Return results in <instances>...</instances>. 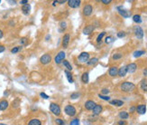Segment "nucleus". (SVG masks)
<instances>
[{"instance_id": "1", "label": "nucleus", "mask_w": 147, "mask_h": 125, "mask_svg": "<svg viewBox=\"0 0 147 125\" xmlns=\"http://www.w3.org/2000/svg\"><path fill=\"white\" fill-rule=\"evenodd\" d=\"M135 89V84L133 83H131V82H124L120 85V90L123 92H126V93L132 92Z\"/></svg>"}, {"instance_id": "2", "label": "nucleus", "mask_w": 147, "mask_h": 125, "mask_svg": "<svg viewBox=\"0 0 147 125\" xmlns=\"http://www.w3.org/2000/svg\"><path fill=\"white\" fill-rule=\"evenodd\" d=\"M64 111H65V113H66L67 115L70 116V117H73V116H75V114H76V108L73 106V105H71V104H68V105H66L65 106V108H64Z\"/></svg>"}, {"instance_id": "3", "label": "nucleus", "mask_w": 147, "mask_h": 125, "mask_svg": "<svg viewBox=\"0 0 147 125\" xmlns=\"http://www.w3.org/2000/svg\"><path fill=\"white\" fill-rule=\"evenodd\" d=\"M50 111L55 116H59L61 114V112H62V110H61V107L59 106V104L54 103V102L50 103Z\"/></svg>"}, {"instance_id": "4", "label": "nucleus", "mask_w": 147, "mask_h": 125, "mask_svg": "<svg viewBox=\"0 0 147 125\" xmlns=\"http://www.w3.org/2000/svg\"><path fill=\"white\" fill-rule=\"evenodd\" d=\"M134 33H135V36L137 37V39L141 40L144 37V30L140 26H134Z\"/></svg>"}, {"instance_id": "5", "label": "nucleus", "mask_w": 147, "mask_h": 125, "mask_svg": "<svg viewBox=\"0 0 147 125\" xmlns=\"http://www.w3.org/2000/svg\"><path fill=\"white\" fill-rule=\"evenodd\" d=\"M117 11H118L119 15L121 16V17H123L124 18H128V17H131V12L130 11H128L127 9H126V8H124L123 7H117Z\"/></svg>"}, {"instance_id": "6", "label": "nucleus", "mask_w": 147, "mask_h": 125, "mask_svg": "<svg viewBox=\"0 0 147 125\" xmlns=\"http://www.w3.org/2000/svg\"><path fill=\"white\" fill-rule=\"evenodd\" d=\"M65 56H66L65 52H64V51H60V52L57 54V55L54 57L55 64H62V61H63V60H65Z\"/></svg>"}, {"instance_id": "7", "label": "nucleus", "mask_w": 147, "mask_h": 125, "mask_svg": "<svg viewBox=\"0 0 147 125\" xmlns=\"http://www.w3.org/2000/svg\"><path fill=\"white\" fill-rule=\"evenodd\" d=\"M89 54L87 52H82L78 56V60L79 63H82V64H84V63H88V61L89 60Z\"/></svg>"}, {"instance_id": "8", "label": "nucleus", "mask_w": 147, "mask_h": 125, "mask_svg": "<svg viewBox=\"0 0 147 125\" xmlns=\"http://www.w3.org/2000/svg\"><path fill=\"white\" fill-rule=\"evenodd\" d=\"M82 13L85 17H89L91 16L93 13V7L92 5H90V4H87V5L84 6L83 9H82Z\"/></svg>"}, {"instance_id": "9", "label": "nucleus", "mask_w": 147, "mask_h": 125, "mask_svg": "<svg viewBox=\"0 0 147 125\" xmlns=\"http://www.w3.org/2000/svg\"><path fill=\"white\" fill-rule=\"evenodd\" d=\"M40 62L42 64H49L52 62V56H51L50 54H44L43 55H42L40 58Z\"/></svg>"}, {"instance_id": "10", "label": "nucleus", "mask_w": 147, "mask_h": 125, "mask_svg": "<svg viewBox=\"0 0 147 125\" xmlns=\"http://www.w3.org/2000/svg\"><path fill=\"white\" fill-rule=\"evenodd\" d=\"M70 40H71V35L70 34H65L62 37V46L64 49H66L68 47V45L70 44Z\"/></svg>"}, {"instance_id": "11", "label": "nucleus", "mask_w": 147, "mask_h": 125, "mask_svg": "<svg viewBox=\"0 0 147 125\" xmlns=\"http://www.w3.org/2000/svg\"><path fill=\"white\" fill-rule=\"evenodd\" d=\"M67 3H68V6L71 8H78L80 6L81 1L80 0H69L67 1Z\"/></svg>"}, {"instance_id": "12", "label": "nucleus", "mask_w": 147, "mask_h": 125, "mask_svg": "<svg viewBox=\"0 0 147 125\" xmlns=\"http://www.w3.org/2000/svg\"><path fill=\"white\" fill-rule=\"evenodd\" d=\"M126 69H127V73H134L137 70V64H135V63H131V64L126 65Z\"/></svg>"}, {"instance_id": "13", "label": "nucleus", "mask_w": 147, "mask_h": 125, "mask_svg": "<svg viewBox=\"0 0 147 125\" xmlns=\"http://www.w3.org/2000/svg\"><path fill=\"white\" fill-rule=\"evenodd\" d=\"M94 30H95V26H93V25H89V26H87L84 27L83 34L85 36H88V35H90Z\"/></svg>"}, {"instance_id": "14", "label": "nucleus", "mask_w": 147, "mask_h": 125, "mask_svg": "<svg viewBox=\"0 0 147 125\" xmlns=\"http://www.w3.org/2000/svg\"><path fill=\"white\" fill-rule=\"evenodd\" d=\"M96 106V102L92 100H88L85 102V108L88 110V111H92L94 107Z\"/></svg>"}, {"instance_id": "15", "label": "nucleus", "mask_w": 147, "mask_h": 125, "mask_svg": "<svg viewBox=\"0 0 147 125\" xmlns=\"http://www.w3.org/2000/svg\"><path fill=\"white\" fill-rule=\"evenodd\" d=\"M137 111L138 114H141V115L145 114L146 112V105L145 104H139L136 107V111Z\"/></svg>"}, {"instance_id": "16", "label": "nucleus", "mask_w": 147, "mask_h": 125, "mask_svg": "<svg viewBox=\"0 0 147 125\" xmlns=\"http://www.w3.org/2000/svg\"><path fill=\"white\" fill-rule=\"evenodd\" d=\"M117 73H118V68L116 67V66H111L108 70V74L111 77H115L116 75H117Z\"/></svg>"}, {"instance_id": "17", "label": "nucleus", "mask_w": 147, "mask_h": 125, "mask_svg": "<svg viewBox=\"0 0 147 125\" xmlns=\"http://www.w3.org/2000/svg\"><path fill=\"white\" fill-rule=\"evenodd\" d=\"M21 10H22V12H23V14L27 16V15H29L30 14V12H31V6L29 5V4L22 6Z\"/></svg>"}, {"instance_id": "18", "label": "nucleus", "mask_w": 147, "mask_h": 125, "mask_svg": "<svg viewBox=\"0 0 147 125\" xmlns=\"http://www.w3.org/2000/svg\"><path fill=\"white\" fill-rule=\"evenodd\" d=\"M92 111L94 115H98V114H100V113L102 112L103 107L101 105H99V104H96V106L94 107V109H93Z\"/></svg>"}, {"instance_id": "19", "label": "nucleus", "mask_w": 147, "mask_h": 125, "mask_svg": "<svg viewBox=\"0 0 147 125\" xmlns=\"http://www.w3.org/2000/svg\"><path fill=\"white\" fill-rule=\"evenodd\" d=\"M127 73V69H126V66H122L118 69V73L117 75H119L120 77H125Z\"/></svg>"}, {"instance_id": "20", "label": "nucleus", "mask_w": 147, "mask_h": 125, "mask_svg": "<svg viewBox=\"0 0 147 125\" xmlns=\"http://www.w3.org/2000/svg\"><path fill=\"white\" fill-rule=\"evenodd\" d=\"M8 105H9V103H8V101L6 100H2V101H0V111H5V110H6Z\"/></svg>"}, {"instance_id": "21", "label": "nucleus", "mask_w": 147, "mask_h": 125, "mask_svg": "<svg viewBox=\"0 0 147 125\" xmlns=\"http://www.w3.org/2000/svg\"><path fill=\"white\" fill-rule=\"evenodd\" d=\"M110 104L114 105V106L121 107L124 105V101L121 100H112V101H110Z\"/></svg>"}, {"instance_id": "22", "label": "nucleus", "mask_w": 147, "mask_h": 125, "mask_svg": "<svg viewBox=\"0 0 147 125\" xmlns=\"http://www.w3.org/2000/svg\"><path fill=\"white\" fill-rule=\"evenodd\" d=\"M88 81H89V76H88V72H85V73H82L81 75V82L83 83H88Z\"/></svg>"}, {"instance_id": "23", "label": "nucleus", "mask_w": 147, "mask_h": 125, "mask_svg": "<svg viewBox=\"0 0 147 125\" xmlns=\"http://www.w3.org/2000/svg\"><path fill=\"white\" fill-rule=\"evenodd\" d=\"M118 115H119V118L121 119L122 120H126V119H128V117H129V113L126 111H122L119 112Z\"/></svg>"}, {"instance_id": "24", "label": "nucleus", "mask_w": 147, "mask_h": 125, "mask_svg": "<svg viewBox=\"0 0 147 125\" xmlns=\"http://www.w3.org/2000/svg\"><path fill=\"white\" fill-rule=\"evenodd\" d=\"M97 62H98V58H97V57H93V58H91V59L88 60V63H87V65L94 66L97 64Z\"/></svg>"}, {"instance_id": "25", "label": "nucleus", "mask_w": 147, "mask_h": 125, "mask_svg": "<svg viewBox=\"0 0 147 125\" xmlns=\"http://www.w3.org/2000/svg\"><path fill=\"white\" fill-rule=\"evenodd\" d=\"M140 87L144 92H147V79H143L140 83Z\"/></svg>"}, {"instance_id": "26", "label": "nucleus", "mask_w": 147, "mask_h": 125, "mask_svg": "<svg viewBox=\"0 0 147 125\" xmlns=\"http://www.w3.org/2000/svg\"><path fill=\"white\" fill-rule=\"evenodd\" d=\"M27 125H42V121L38 119H32L28 121Z\"/></svg>"}, {"instance_id": "27", "label": "nucleus", "mask_w": 147, "mask_h": 125, "mask_svg": "<svg viewBox=\"0 0 147 125\" xmlns=\"http://www.w3.org/2000/svg\"><path fill=\"white\" fill-rule=\"evenodd\" d=\"M145 54V51H144V50H138V51L134 52L133 55H134V57H135V58H138V57L144 55Z\"/></svg>"}, {"instance_id": "28", "label": "nucleus", "mask_w": 147, "mask_h": 125, "mask_svg": "<svg viewBox=\"0 0 147 125\" xmlns=\"http://www.w3.org/2000/svg\"><path fill=\"white\" fill-rule=\"evenodd\" d=\"M133 21L136 24H141L142 23V17L140 15H135L133 16Z\"/></svg>"}, {"instance_id": "29", "label": "nucleus", "mask_w": 147, "mask_h": 125, "mask_svg": "<svg viewBox=\"0 0 147 125\" xmlns=\"http://www.w3.org/2000/svg\"><path fill=\"white\" fill-rule=\"evenodd\" d=\"M65 74H66V77H67V79H68V81H69V83H73V77H72V74L71 73V72L66 70V71H65Z\"/></svg>"}, {"instance_id": "30", "label": "nucleus", "mask_w": 147, "mask_h": 125, "mask_svg": "<svg viewBox=\"0 0 147 125\" xmlns=\"http://www.w3.org/2000/svg\"><path fill=\"white\" fill-rule=\"evenodd\" d=\"M62 64H63V65L65 66V67H66L68 71L71 72V70H72V66H71V64H70L69 61H67V60H63V61H62Z\"/></svg>"}, {"instance_id": "31", "label": "nucleus", "mask_w": 147, "mask_h": 125, "mask_svg": "<svg viewBox=\"0 0 147 125\" xmlns=\"http://www.w3.org/2000/svg\"><path fill=\"white\" fill-rule=\"evenodd\" d=\"M122 57H123V54H122L121 53H115V54L112 55L113 60H119V59H121Z\"/></svg>"}, {"instance_id": "32", "label": "nucleus", "mask_w": 147, "mask_h": 125, "mask_svg": "<svg viewBox=\"0 0 147 125\" xmlns=\"http://www.w3.org/2000/svg\"><path fill=\"white\" fill-rule=\"evenodd\" d=\"M105 35H106V32H101V33L97 36V43H100L101 41H102V39H103V37L105 36Z\"/></svg>"}, {"instance_id": "33", "label": "nucleus", "mask_w": 147, "mask_h": 125, "mask_svg": "<svg viewBox=\"0 0 147 125\" xmlns=\"http://www.w3.org/2000/svg\"><path fill=\"white\" fill-rule=\"evenodd\" d=\"M113 41H114V37H113V36H107V37L105 38V43H106L107 45H108V44H111Z\"/></svg>"}, {"instance_id": "34", "label": "nucleus", "mask_w": 147, "mask_h": 125, "mask_svg": "<svg viewBox=\"0 0 147 125\" xmlns=\"http://www.w3.org/2000/svg\"><path fill=\"white\" fill-rule=\"evenodd\" d=\"M21 49H22V46H15V47L11 49V53L12 54H17L19 51H21Z\"/></svg>"}, {"instance_id": "35", "label": "nucleus", "mask_w": 147, "mask_h": 125, "mask_svg": "<svg viewBox=\"0 0 147 125\" xmlns=\"http://www.w3.org/2000/svg\"><path fill=\"white\" fill-rule=\"evenodd\" d=\"M126 36V34L125 31H119L118 33L116 34V36H117L118 38H123V37H125Z\"/></svg>"}, {"instance_id": "36", "label": "nucleus", "mask_w": 147, "mask_h": 125, "mask_svg": "<svg viewBox=\"0 0 147 125\" xmlns=\"http://www.w3.org/2000/svg\"><path fill=\"white\" fill-rule=\"evenodd\" d=\"M79 96H80V94H79L78 92H73V93H71V99H72V100L78 99Z\"/></svg>"}, {"instance_id": "37", "label": "nucleus", "mask_w": 147, "mask_h": 125, "mask_svg": "<svg viewBox=\"0 0 147 125\" xmlns=\"http://www.w3.org/2000/svg\"><path fill=\"white\" fill-rule=\"evenodd\" d=\"M98 97L100 99L104 100V101H110V97L107 95H102V94H98Z\"/></svg>"}, {"instance_id": "38", "label": "nucleus", "mask_w": 147, "mask_h": 125, "mask_svg": "<svg viewBox=\"0 0 147 125\" xmlns=\"http://www.w3.org/2000/svg\"><path fill=\"white\" fill-rule=\"evenodd\" d=\"M70 125H79V120L78 119H74L71 121Z\"/></svg>"}, {"instance_id": "39", "label": "nucleus", "mask_w": 147, "mask_h": 125, "mask_svg": "<svg viewBox=\"0 0 147 125\" xmlns=\"http://www.w3.org/2000/svg\"><path fill=\"white\" fill-rule=\"evenodd\" d=\"M109 91L108 89H107V88H103L102 90H101V93L100 94H102V95H107V94H108L109 93Z\"/></svg>"}, {"instance_id": "40", "label": "nucleus", "mask_w": 147, "mask_h": 125, "mask_svg": "<svg viewBox=\"0 0 147 125\" xmlns=\"http://www.w3.org/2000/svg\"><path fill=\"white\" fill-rule=\"evenodd\" d=\"M55 122L58 125H65L64 120H62V119H56V120H55Z\"/></svg>"}, {"instance_id": "41", "label": "nucleus", "mask_w": 147, "mask_h": 125, "mask_svg": "<svg viewBox=\"0 0 147 125\" xmlns=\"http://www.w3.org/2000/svg\"><path fill=\"white\" fill-rule=\"evenodd\" d=\"M60 26H61V28H62V31L65 30V29L67 28V24H66V22H61L60 23Z\"/></svg>"}, {"instance_id": "42", "label": "nucleus", "mask_w": 147, "mask_h": 125, "mask_svg": "<svg viewBox=\"0 0 147 125\" xmlns=\"http://www.w3.org/2000/svg\"><path fill=\"white\" fill-rule=\"evenodd\" d=\"M40 96L42 97V98H43V99H45V100H47V99L50 98V96L47 95L46 93H44V92H40Z\"/></svg>"}, {"instance_id": "43", "label": "nucleus", "mask_w": 147, "mask_h": 125, "mask_svg": "<svg viewBox=\"0 0 147 125\" xmlns=\"http://www.w3.org/2000/svg\"><path fill=\"white\" fill-rule=\"evenodd\" d=\"M13 104H14V105H13L14 108H17V107L19 106V100H15V101L13 102Z\"/></svg>"}, {"instance_id": "44", "label": "nucleus", "mask_w": 147, "mask_h": 125, "mask_svg": "<svg viewBox=\"0 0 147 125\" xmlns=\"http://www.w3.org/2000/svg\"><path fill=\"white\" fill-rule=\"evenodd\" d=\"M111 2V0H101V3H103L104 5H109Z\"/></svg>"}, {"instance_id": "45", "label": "nucleus", "mask_w": 147, "mask_h": 125, "mask_svg": "<svg viewBox=\"0 0 147 125\" xmlns=\"http://www.w3.org/2000/svg\"><path fill=\"white\" fill-rule=\"evenodd\" d=\"M20 43H21L22 45H26V43H27V38H25V37L22 38L21 41H20Z\"/></svg>"}, {"instance_id": "46", "label": "nucleus", "mask_w": 147, "mask_h": 125, "mask_svg": "<svg viewBox=\"0 0 147 125\" xmlns=\"http://www.w3.org/2000/svg\"><path fill=\"white\" fill-rule=\"evenodd\" d=\"M135 111H136V107H135V106H132L130 108V110H129V111H130L131 113H134Z\"/></svg>"}, {"instance_id": "47", "label": "nucleus", "mask_w": 147, "mask_h": 125, "mask_svg": "<svg viewBox=\"0 0 147 125\" xmlns=\"http://www.w3.org/2000/svg\"><path fill=\"white\" fill-rule=\"evenodd\" d=\"M117 124L118 125H126V120H119L118 122H117Z\"/></svg>"}, {"instance_id": "48", "label": "nucleus", "mask_w": 147, "mask_h": 125, "mask_svg": "<svg viewBox=\"0 0 147 125\" xmlns=\"http://www.w3.org/2000/svg\"><path fill=\"white\" fill-rule=\"evenodd\" d=\"M19 3L22 6H24V5H26V4H28V1H27V0H21Z\"/></svg>"}, {"instance_id": "49", "label": "nucleus", "mask_w": 147, "mask_h": 125, "mask_svg": "<svg viewBox=\"0 0 147 125\" xmlns=\"http://www.w3.org/2000/svg\"><path fill=\"white\" fill-rule=\"evenodd\" d=\"M5 50V47L4 46V45H0V53H3L4 51Z\"/></svg>"}, {"instance_id": "50", "label": "nucleus", "mask_w": 147, "mask_h": 125, "mask_svg": "<svg viewBox=\"0 0 147 125\" xmlns=\"http://www.w3.org/2000/svg\"><path fill=\"white\" fill-rule=\"evenodd\" d=\"M143 74H144L145 77H147V68L144 69V71H143Z\"/></svg>"}, {"instance_id": "51", "label": "nucleus", "mask_w": 147, "mask_h": 125, "mask_svg": "<svg viewBox=\"0 0 147 125\" xmlns=\"http://www.w3.org/2000/svg\"><path fill=\"white\" fill-rule=\"evenodd\" d=\"M3 36H4V33H3V31L1 30V29H0V39H1V38H2Z\"/></svg>"}, {"instance_id": "52", "label": "nucleus", "mask_w": 147, "mask_h": 125, "mask_svg": "<svg viewBox=\"0 0 147 125\" xmlns=\"http://www.w3.org/2000/svg\"><path fill=\"white\" fill-rule=\"evenodd\" d=\"M66 2V1H65V0H57V3H60V4H63V3H65Z\"/></svg>"}, {"instance_id": "53", "label": "nucleus", "mask_w": 147, "mask_h": 125, "mask_svg": "<svg viewBox=\"0 0 147 125\" xmlns=\"http://www.w3.org/2000/svg\"><path fill=\"white\" fill-rule=\"evenodd\" d=\"M8 3H9V4H11V5H14V4L16 3V1H8Z\"/></svg>"}, {"instance_id": "54", "label": "nucleus", "mask_w": 147, "mask_h": 125, "mask_svg": "<svg viewBox=\"0 0 147 125\" xmlns=\"http://www.w3.org/2000/svg\"><path fill=\"white\" fill-rule=\"evenodd\" d=\"M49 38H50V36H46V40H50Z\"/></svg>"}, {"instance_id": "55", "label": "nucleus", "mask_w": 147, "mask_h": 125, "mask_svg": "<svg viewBox=\"0 0 147 125\" xmlns=\"http://www.w3.org/2000/svg\"><path fill=\"white\" fill-rule=\"evenodd\" d=\"M4 94H5V95H7V94H8V92H4Z\"/></svg>"}, {"instance_id": "56", "label": "nucleus", "mask_w": 147, "mask_h": 125, "mask_svg": "<svg viewBox=\"0 0 147 125\" xmlns=\"http://www.w3.org/2000/svg\"><path fill=\"white\" fill-rule=\"evenodd\" d=\"M0 125H6V124H4V123H0Z\"/></svg>"}, {"instance_id": "57", "label": "nucleus", "mask_w": 147, "mask_h": 125, "mask_svg": "<svg viewBox=\"0 0 147 125\" xmlns=\"http://www.w3.org/2000/svg\"><path fill=\"white\" fill-rule=\"evenodd\" d=\"M0 3H1V0H0Z\"/></svg>"}]
</instances>
